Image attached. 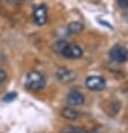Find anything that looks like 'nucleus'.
Instances as JSON below:
<instances>
[{
	"label": "nucleus",
	"mask_w": 128,
	"mask_h": 133,
	"mask_svg": "<svg viewBox=\"0 0 128 133\" xmlns=\"http://www.w3.org/2000/svg\"><path fill=\"white\" fill-rule=\"evenodd\" d=\"M33 17H34V22L36 25H39V26L44 25L46 21H48V9H46L45 6L39 5L38 7L34 9Z\"/></svg>",
	"instance_id": "5"
},
{
	"label": "nucleus",
	"mask_w": 128,
	"mask_h": 133,
	"mask_svg": "<svg viewBox=\"0 0 128 133\" xmlns=\"http://www.w3.org/2000/svg\"><path fill=\"white\" fill-rule=\"evenodd\" d=\"M45 86V78L41 72L39 71H31L28 72L25 79V87L28 90L36 91L41 90Z\"/></svg>",
	"instance_id": "1"
},
{
	"label": "nucleus",
	"mask_w": 128,
	"mask_h": 133,
	"mask_svg": "<svg viewBox=\"0 0 128 133\" xmlns=\"http://www.w3.org/2000/svg\"><path fill=\"white\" fill-rule=\"evenodd\" d=\"M16 98V92H9L4 97V102H11Z\"/></svg>",
	"instance_id": "11"
},
{
	"label": "nucleus",
	"mask_w": 128,
	"mask_h": 133,
	"mask_svg": "<svg viewBox=\"0 0 128 133\" xmlns=\"http://www.w3.org/2000/svg\"><path fill=\"white\" fill-rule=\"evenodd\" d=\"M6 78H7V74H6V71H4V70H1V69H0V82H2Z\"/></svg>",
	"instance_id": "14"
},
{
	"label": "nucleus",
	"mask_w": 128,
	"mask_h": 133,
	"mask_svg": "<svg viewBox=\"0 0 128 133\" xmlns=\"http://www.w3.org/2000/svg\"><path fill=\"white\" fill-rule=\"evenodd\" d=\"M84 96L80 91L76 90V89H74V90L69 91L68 96H67V102L69 103L72 106H78V105H82L84 103Z\"/></svg>",
	"instance_id": "7"
},
{
	"label": "nucleus",
	"mask_w": 128,
	"mask_h": 133,
	"mask_svg": "<svg viewBox=\"0 0 128 133\" xmlns=\"http://www.w3.org/2000/svg\"><path fill=\"white\" fill-rule=\"evenodd\" d=\"M85 85L90 90L99 91L106 88V80L100 76H91L86 79Z\"/></svg>",
	"instance_id": "4"
},
{
	"label": "nucleus",
	"mask_w": 128,
	"mask_h": 133,
	"mask_svg": "<svg viewBox=\"0 0 128 133\" xmlns=\"http://www.w3.org/2000/svg\"><path fill=\"white\" fill-rule=\"evenodd\" d=\"M83 28H84V26L82 23H79V22H72L68 25V27H67V29H68V32L70 34H79V33L83 31Z\"/></svg>",
	"instance_id": "9"
},
{
	"label": "nucleus",
	"mask_w": 128,
	"mask_h": 133,
	"mask_svg": "<svg viewBox=\"0 0 128 133\" xmlns=\"http://www.w3.org/2000/svg\"><path fill=\"white\" fill-rule=\"evenodd\" d=\"M63 133H85V132L82 131V130H79V129H68Z\"/></svg>",
	"instance_id": "12"
},
{
	"label": "nucleus",
	"mask_w": 128,
	"mask_h": 133,
	"mask_svg": "<svg viewBox=\"0 0 128 133\" xmlns=\"http://www.w3.org/2000/svg\"><path fill=\"white\" fill-rule=\"evenodd\" d=\"M60 54L63 55L67 59L76 60V59L82 58V55H83V49L80 48L79 45L74 44V43H67Z\"/></svg>",
	"instance_id": "2"
},
{
	"label": "nucleus",
	"mask_w": 128,
	"mask_h": 133,
	"mask_svg": "<svg viewBox=\"0 0 128 133\" xmlns=\"http://www.w3.org/2000/svg\"><path fill=\"white\" fill-rule=\"evenodd\" d=\"M57 78H58V80L60 82H63V84H68V82L73 81L74 79H75V74L69 70V69L67 68H60L58 69V71H57Z\"/></svg>",
	"instance_id": "6"
},
{
	"label": "nucleus",
	"mask_w": 128,
	"mask_h": 133,
	"mask_svg": "<svg viewBox=\"0 0 128 133\" xmlns=\"http://www.w3.org/2000/svg\"><path fill=\"white\" fill-rule=\"evenodd\" d=\"M110 58L116 62L124 63L128 61V49H126L123 45H114L109 52Z\"/></svg>",
	"instance_id": "3"
},
{
	"label": "nucleus",
	"mask_w": 128,
	"mask_h": 133,
	"mask_svg": "<svg viewBox=\"0 0 128 133\" xmlns=\"http://www.w3.org/2000/svg\"><path fill=\"white\" fill-rule=\"evenodd\" d=\"M118 4L121 8H128V0H118Z\"/></svg>",
	"instance_id": "13"
},
{
	"label": "nucleus",
	"mask_w": 128,
	"mask_h": 133,
	"mask_svg": "<svg viewBox=\"0 0 128 133\" xmlns=\"http://www.w3.org/2000/svg\"><path fill=\"white\" fill-rule=\"evenodd\" d=\"M61 115H62L65 118L72 119V121H74V119H76V118H78V116H79L78 112H77L76 109L72 108V107H65V108H62Z\"/></svg>",
	"instance_id": "8"
},
{
	"label": "nucleus",
	"mask_w": 128,
	"mask_h": 133,
	"mask_svg": "<svg viewBox=\"0 0 128 133\" xmlns=\"http://www.w3.org/2000/svg\"><path fill=\"white\" fill-rule=\"evenodd\" d=\"M18 1H23V0H18Z\"/></svg>",
	"instance_id": "15"
},
{
	"label": "nucleus",
	"mask_w": 128,
	"mask_h": 133,
	"mask_svg": "<svg viewBox=\"0 0 128 133\" xmlns=\"http://www.w3.org/2000/svg\"><path fill=\"white\" fill-rule=\"evenodd\" d=\"M67 41H65V39H59V41H57L55 44L52 45V49H53V51L57 52V53H61V51L63 50V48H65V45L67 44Z\"/></svg>",
	"instance_id": "10"
}]
</instances>
